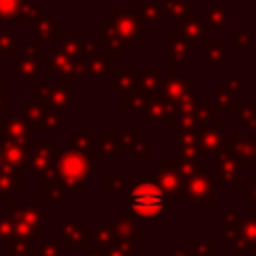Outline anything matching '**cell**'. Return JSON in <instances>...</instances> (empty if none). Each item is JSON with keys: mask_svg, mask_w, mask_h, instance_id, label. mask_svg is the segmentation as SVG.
Returning a JSON list of instances; mask_svg holds the SVG:
<instances>
[{"mask_svg": "<svg viewBox=\"0 0 256 256\" xmlns=\"http://www.w3.org/2000/svg\"><path fill=\"white\" fill-rule=\"evenodd\" d=\"M24 0H0V22L4 20H22L24 18Z\"/></svg>", "mask_w": 256, "mask_h": 256, "instance_id": "5b68a950", "label": "cell"}, {"mask_svg": "<svg viewBox=\"0 0 256 256\" xmlns=\"http://www.w3.org/2000/svg\"><path fill=\"white\" fill-rule=\"evenodd\" d=\"M4 198H6V194H4V192H0V204L4 202Z\"/></svg>", "mask_w": 256, "mask_h": 256, "instance_id": "7c38bea8", "label": "cell"}, {"mask_svg": "<svg viewBox=\"0 0 256 256\" xmlns=\"http://www.w3.org/2000/svg\"><path fill=\"white\" fill-rule=\"evenodd\" d=\"M2 76H4V68H0V84H2Z\"/></svg>", "mask_w": 256, "mask_h": 256, "instance_id": "4fadbf2b", "label": "cell"}, {"mask_svg": "<svg viewBox=\"0 0 256 256\" xmlns=\"http://www.w3.org/2000/svg\"><path fill=\"white\" fill-rule=\"evenodd\" d=\"M14 228H16V220L12 216H0V240H8L14 236Z\"/></svg>", "mask_w": 256, "mask_h": 256, "instance_id": "9c48e42d", "label": "cell"}, {"mask_svg": "<svg viewBox=\"0 0 256 256\" xmlns=\"http://www.w3.org/2000/svg\"><path fill=\"white\" fill-rule=\"evenodd\" d=\"M14 56V36L10 32L0 30V58Z\"/></svg>", "mask_w": 256, "mask_h": 256, "instance_id": "ba28073f", "label": "cell"}, {"mask_svg": "<svg viewBox=\"0 0 256 256\" xmlns=\"http://www.w3.org/2000/svg\"><path fill=\"white\" fill-rule=\"evenodd\" d=\"M128 200H130V208H132L136 214L146 216V218L156 216V214L162 212L164 206H166V196H164V192H162L160 188L148 184V182H146V184L142 182V184H138L136 188H132Z\"/></svg>", "mask_w": 256, "mask_h": 256, "instance_id": "6da1fadb", "label": "cell"}, {"mask_svg": "<svg viewBox=\"0 0 256 256\" xmlns=\"http://www.w3.org/2000/svg\"><path fill=\"white\" fill-rule=\"evenodd\" d=\"M30 130L24 116H8L0 120V142H16L24 144L28 142Z\"/></svg>", "mask_w": 256, "mask_h": 256, "instance_id": "7a4b0ae2", "label": "cell"}, {"mask_svg": "<svg viewBox=\"0 0 256 256\" xmlns=\"http://www.w3.org/2000/svg\"><path fill=\"white\" fill-rule=\"evenodd\" d=\"M4 108H6V100H4V88H2V84H0V112H4Z\"/></svg>", "mask_w": 256, "mask_h": 256, "instance_id": "30bf717a", "label": "cell"}, {"mask_svg": "<svg viewBox=\"0 0 256 256\" xmlns=\"http://www.w3.org/2000/svg\"><path fill=\"white\" fill-rule=\"evenodd\" d=\"M2 156H4V162L16 164V166H22L28 158L26 148L16 142H2Z\"/></svg>", "mask_w": 256, "mask_h": 256, "instance_id": "277c9868", "label": "cell"}, {"mask_svg": "<svg viewBox=\"0 0 256 256\" xmlns=\"http://www.w3.org/2000/svg\"><path fill=\"white\" fill-rule=\"evenodd\" d=\"M2 164H4V156H2V142H0V168H2Z\"/></svg>", "mask_w": 256, "mask_h": 256, "instance_id": "8fae6325", "label": "cell"}, {"mask_svg": "<svg viewBox=\"0 0 256 256\" xmlns=\"http://www.w3.org/2000/svg\"><path fill=\"white\" fill-rule=\"evenodd\" d=\"M22 180H24V176H22L20 166H16V164H8V162L2 164V168H0V192L8 194L12 188L20 186Z\"/></svg>", "mask_w": 256, "mask_h": 256, "instance_id": "3957f363", "label": "cell"}, {"mask_svg": "<svg viewBox=\"0 0 256 256\" xmlns=\"http://www.w3.org/2000/svg\"><path fill=\"white\" fill-rule=\"evenodd\" d=\"M38 62L34 58H26V60H16V74L20 78H24L26 84L32 82V76H36L38 72Z\"/></svg>", "mask_w": 256, "mask_h": 256, "instance_id": "8992f818", "label": "cell"}, {"mask_svg": "<svg viewBox=\"0 0 256 256\" xmlns=\"http://www.w3.org/2000/svg\"><path fill=\"white\" fill-rule=\"evenodd\" d=\"M6 256H28V242L22 236H12L6 240Z\"/></svg>", "mask_w": 256, "mask_h": 256, "instance_id": "52a82bcc", "label": "cell"}]
</instances>
